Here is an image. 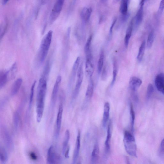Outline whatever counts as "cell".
<instances>
[{"label":"cell","instance_id":"8fae6325","mask_svg":"<svg viewBox=\"0 0 164 164\" xmlns=\"http://www.w3.org/2000/svg\"><path fill=\"white\" fill-rule=\"evenodd\" d=\"M142 84V80L136 77H131L129 81V85L130 88L133 90L136 91L140 86Z\"/></svg>","mask_w":164,"mask_h":164},{"label":"cell","instance_id":"f6af8a7d","mask_svg":"<svg viewBox=\"0 0 164 164\" xmlns=\"http://www.w3.org/2000/svg\"><path fill=\"white\" fill-rule=\"evenodd\" d=\"M121 0H113V3L116 4L119 2Z\"/></svg>","mask_w":164,"mask_h":164},{"label":"cell","instance_id":"f35d334b","mask_svg":"<svg viewBox=\"0 0 164 164\" xmlns=\"http://www.w3.org/2000/svg\"><path fill=\"white\" fill-rule=\"evenodd\" d=\"M117 19H115L113 21L111 26L110 27V35L111 36L112 34V30L113 28V27L115 25L116 22L117 21Z\"/></svg>","mask_w":164,"mask_h":164},{"label":"cell","instance_id":"83f0119b","mask_svg":"<svg viewBox=\"0 0 164 164\" xmlns=\"http://www.w3.org/2000/svg\"><path fill=\"white\" fill-rule=\"evenodd\" d=\"M145 41H143L139 48L137 59L138 61L139 62H141L143 59L145 50Z\"/></svg>","mask_w":164,"mask_h":164},{"label":"cell","instance_id":"3957f363","mask_svg":"<svg viewBox=\"0 0 164 164\" xmlns=\"http://www.w3.org/2000/svg\"><path fill=\"white\" fill-rule=\"evenodd\" d=\"M123 142L125 150L130 156L137 157V148L134 136L128 131L124 133Z\"/></svg>","mask_w":164,"mask_h":164},{"label":"cell","instance_id":"44dd1931","mask_svg":"<svg viewBox=\"0 0 164 164\" xmlns=\"http://www.w3.org/2000/svg\"><path fill=\"white\" fill-rule=\"evenodd\" d=\"M18 72V66L17 63H15L10 69L8 71V80L14 79L15 78Z\"/></svg>","mask_w":164,"mask_h":164},{"label":"cell","instance_id":"836d02e7","mask_svg":"<svg viewBox=\"0 0 164 164\" xmlns=\"http://www.w3.org/2000/svg\"><path fill=\"white\" fill-rule=\"evenodd\" d=\"M154 89L153 85L151 84H150L148 87H147L146 97L147 99L149 100L151 97L154 92Z\"/></svg>","mask_w":164,"mask_h":164},{"label":"cell","instance_id":"8992f818","mask_svg":"<svg viewBox=\"0 0 164 164\" xmlns=\"http://www.w3.org/2000/svg\"><path fill=\"white\" fill-rule=\"evenodd\" d=\"M60 160V157L56 153L54 146H51L47 152V163L49 164L58 163Z\"/></svg>","mask_w":164,"mask_h":164},{"label":"cell","instance_id":"9a60e30c","mask_svg":"<svg viewBox=\"0 0 164 164\" xmlns=\"http://www.w3.org/2000/svg\"><path fill=\"white\" fill-rule=\"evenodd\" d=\"M80 62V58L78 57L75 60L72 68V73L70 80V85H71L74 81L75 76L77 74Z\"/></svg>","mask_w":164,"mask_h":164},{"label":"cell","instance_id":"7402d4cb","mask_svg":"<svg viewBox=\"0 0 164 164\" xmlns=\"http://www.w3.org/2000/svg\"><path fill=\"white\" fill-rule=\"evenodd\" d=\"M143 6L141 5L135 16V21L136 26H139L141 23L143 17Z\"/></svg>","mask_w":164,"mask_h":164},{"label":"cell","instance_id":"ee69618b","mask_svg":"<svg viewBox=\"0 0 164 164\" xmlns=\"http://www.w3.org/2000/svg\"><path fill=\"white\" fill-rule=\"evenodd\" d=\"M145 0H141L140 2V5H144Z\"/></svg>","mask_w":164,"mask_h":164},{"label":"cell","instance_id":"d590c367","mask_svg":"<svg viewBox=\"0 0 164 164\" xmlns=\"http://www.w3.org/2000/svg\"><path fill=\"white\" fill-rule=\"evenodd\" d=\"M107 67L105 66L104 67L103 70L102 71L101 78L102 80H105L107 78Z\"/></svg>","mask_w":164,"mask_h":164},{"label":"cell","instance_id":"30bf717a","mask_svg":"<svg viewBox=\"0 0 164 164\" xmlns=\"http://www.w3.org/2000/svg\"><path fill=\"white\" fill-rule=\"evenodd\" d=\"M63 111V104L62 103H61L59 105L57 119L56 125L57 129L56 134V138H58L59 135L61 128Z\"/></svg>","mask_w":164,"mask_h":164},{"label":"cell","instance_id":"74e56055","mask_svg":"<svg viewBox=\"0 0 164 164\" xmlns=\"http://www.w3.org/2000/svg\"><path fill=\"white\" fill-rule=\"evenodd\" d=\"M164 9V0H161L159 7V12L161 13Z\"/></svg>","mask_w":164,"mask_h":164},{"label":"cell","instance_id":"ab89813d","mask_svg":"<svg viewBox=\"0 0 164 164\" xmlns=\"http://www.w3.org/2000/svg\"><path fill=\"white\" fill-rule=\"evenodd\" d=\"M70 147L69 146H68L67 148L65 151L64 155L65 158H69V153L70 151Z\"/></svg>","mask_w":164,"mask_h":164},{"label":"cell","instance_id":"7bdbcfd3","mask_svg":"<svg viewBox=\"0 0 164 164\" xmlns=\"http://www.w3.org/2000/svg\"><path fill=\"white\" fill-rule=\"evenodd\" d=\"M9 1V0H2L3 4L4 5H6Z\"/></svg>","mask_w":164,"mask_h":164},{"label":"cell","instance_id":"cb8c5ba5","mask_svg":"<svg viewBox=\"0 0 164 164\" xmlns=\"http://www.w3.org/2000/svg\"><path fill=\"white\" fill-rule=\"evenodd\" d=\"M129 0H121L120 11L123 15L127 14Z\"/></svg>","mask_w":164,"mask_h":164},{"label":"cell","instance_id":"1f68e13d","mask_svg":"<svg viewBox=\"0 0 164 164\" xmlns=\"http://www.w3.org/2000/svg\"><path fill=\"white\" fill-rule=\"evenodd\" d=\"M92 39V35L90 36L88 38L85 47V52L86 54L91 52V46Z\"/></svg>","mask_w":164,"mask_h":164},{"label":"cell","instance_id":"4316f807","mask_svg":"<svg viewBox=\"0 0 164 164\" xmlns=\"http://www.w3.org/2000/svg\"><path fill=\"white\" fill-rule=\"evenodd\" d=\"M104 59V52L102 51L101 53L97 64V72L98 74L101 73L103 67Z\"/></svg>","mask_w":164,"mask_h":164},{"label":"cell","instance_id":"f546056e","mask_svg":"<svg viewBox=\"0 0 164 164\" xmlns=\"http://www.w3.org/2000/svg\"><path fill=\"white\" fill-rule=\"evenodd\" d=\"M13 123L15 129L16 130H17L19 128L20 123L19 115L17 112H15L14 113Z\"/></svg>","mask_w":164,"mask_h":164},{"label":"cell","instance_id":"277c9868","mask_svg":"<svg viewBox=\"0 0 164 164\" xmlns=\"http://www.w3.org/2000/svg\"><path fill=\"white\" fill-rule=\"evenodd\" d=\"M84 77L83 64H81L79 65L77 73L76 83L73 96V99H75L78 96L81 84L83 83Z\"/></svg>","mask_w":164,"mask_h":164},{"label":"cell","instance_id":"9c48e42d","mask_svg":"<svg viewBox=\"0 0 164 164\" xmlns=\"http://www.w3.org/2000/svg\"><path fill=\"white\" fill-rule=\"evenodd\" d=\"M155 84L157 90L164 95V74L161 73L156 76Z\"/></svg>","mask_w":164,"mask_h":164},{"label":"cell","instance_id":"b9f144b4","mask_svg":"<svg viewBox=\"0 0 164 164\" xmlns=\"http://www.w3.org/2000/svg\"><path fill=\"white\" fill-rule=\"evenodd\" d=\"M65 0H57V2L62 4H64Z\"/></svg>","mask_w":164,"mask_h":164},{"label":"cell","instance_id":"7a4b0ae2","mask_svg":"<svg viewBox=\"0 0 164 164\" xmlns=\"http://www.w3.org/2000/svg\"><path fill=\"white\" fill-rule=\"evenodd\" d=\"M53 32L49 31L43 38L40 46L38 55V60L41 63L44 61L48 54L52 43Z\"/></svg>","mask_w":164,"mask_h":164},{"label":"cell","instance_id":"bcb514c9","mask_svg":"<svg viewBox=\"0 0 164 164\" xmlns=\"http://www.w3.org/2000/svg\"><path fill=\"white\" fill-rule=\"evenodd\" d=\"M76 0H74V3H75L76 1Z\"/></svg>","mask_w":164,"mask_h":164},{"label":"cell","instance_id":"ac0fdd59","mask_svg":"<svg viewBox=\"0 0 164 164\" xmlns=\"http://www.w3.org/2000/svg\"><path fill=\"white\" fill-rule=\"evenodd\" d=\"M92 10L91 8H84L81 12V16L82 19L85 22L90 19Z\"/></svg>","mask_w":164,"mask_h":164},{"label":"cell","instance_id":"d4e9b609","mask_svg":"<svg viewBox=\"0 0 164 164\" xmlns=\"http://www.w3.org/2000/svg\"><path fill=\"white\" fill-rule=\"evenodd\" d=\"M70 138V133L69 130L67 129L65 132L64 140L63 144V153L64 155L68 146V144Z\"/></svg>","mask_w":164,"mask_h":164},{"label":"cell","instance_id":"60d3db41","mask_svg":"<svg viewBox=\"0 0 164 164\" xmlns=\"http://www.w3.org/2000/svg\"><path fill=\"white\" fill-rule=\"evenodd\" d=\"M30 156L32 159L36 160L37 159V156L34 153H31L30 154Z\"/></svg>","mask_w":164,"mask_h":164},{"label":"cell","instance_id":"d6986e66","mask_svg":"<svg viewBox=\"0 0 164 164\" xmlns=\"http://www.w3.org/2000/svg\"><path fill=\"white\" fill-rule=\"evenodd\" d=\"M22 83L23 79L21 78L18 79L15 81L12 88V96H14L17 94L22 85Z\"/></svg>","mask_w":164,"mask_h":164},{"label":"cell","instance_id":"5b68a950","mask_svg":"<svg viewBox=\"0 0 164 164\" xmlns=\"http://www.w3.org/2000/svg\"><path fill=\"white\" fill-rule=\"evenodd\" d=\"M1 130L2 136L5 144L8 149L10 151H12L14 149V143L12 138L6 128L3 127Z\"/></svg>","mask_w":164,"mask_h":164},{"label":"cell","instance_id":"f1b7e54d","mask_svg":"<svg viewBox=\"0 0 164 164\" xmlns=\"http://www.w3.org/2000/svg\"><path fill=\"white\" fill-rule=\"evenodd\" d=\"M8 154L4 147H0V161L3 163H5L8 160Z\"/></svg>","mask_w":164,"mask_h":164},{"label":"cell","instance_id":"603a6c76","mask_svg":"<svg viewBox=\"0 0 164 164\" xmlns=\"http://www.w3.org/2000/svg\"><path fill=\"white\" fill-rule=\"evenodd\" d=\"M8 80V71L0 72V88H3Z\"/></svg>","mask_w":164,"mask_h":164},{"label":"cell","instance_id":"6da1fadb","mask_svg":"<svg viewBox=\"0 0 164 164\" xmlns=\"http://www.w3.org/2000/svg\"><path fill=\"white\" fill-rule=\"evenodd\" d=\"M47 78L42 76L38 87L37 98V121L39 123L41 120L44 110L45 101L47 89Z\"/></svg>","mask_w":164,"mask_h":164},{"label":"cell","instance_id":"52a82bcc","mask_svg":"<svg viewBox=\"0 0 164 164\" xmlns=\"http://www.w3.org/2000/svg\"><path fill=\"white\" fill-rule=\"evenodd\" d=\"M86 61L85 64V71L87 76L91 78L94 72V64L92 62V56L91 53L86 55Z\"/></svg>","mask_w":164,"mask_h":164},{"label":"cell","instance_id":"ba28073f","mask_svg":"<svg viewBox=\"0 0 164 164\" xmlns=\"http://www.w3.org/2000/svg\"><path fill=\"white\" fill-rule=\"evenodd\" d=\"M62 78L60 75H59L57 78L52 94L51 97V104L54 106L56 103L57 97L59 87L61 84Z\"/></svg>","mask_w":164,"mask_h":164},{"label":"cell","instance_id":"e0dca14e","mask_svg":"<svg viewBox=\"0 0 164 164\" xmlns=\"http://www.w3.org/2000/svg\"><path fill=\"white\" fill-rule=\"evenodd\" d=\"M110 110V104L108 102H106L105 103L104 106L103 118V126L104 127L106 126L107 123L109 118Z\"/></svg>","mask_w":164,"mask_h":164},{"label":"cell","instance_id":"d6a6232c","mask_svg":"<svg viewBox=\"0 0 164 164\" xmlns=\"http://www.w3.org/2000/svg\"><path fill=\"white\" fill-rule=\"evenodd\" d=\"M130 114L131 119V126L133 131L134 130V125L135 119V114L133 105L131 104L130 107Z\"/></svg>","mask_w":164,"mask_h":164},{"label":"cell","instance_id":"4fadbf2b","mask_svg":"<svg viewBox=\"0 0 164 164\" xmlns=\"http://www.w3.org/2000/svg\"><path fill=\"white\" fill-rule=\"evenodd\" d=\"M80 131H79L73 155V163L74 164L76 163L79 155L80 145Z\"/></svg>","mask_w":164,"mask_h":164},{"label":"cell","instance_id":"e575fe53","mask_svg":"<svg viewBox=\"0 0 164 164\" xmlns=\"http://www.w3.org/2000/svg\"><path fill=\"white\" fill-rule=\"evenodd\" d=\"M36 81H35L34 82V83L33 84L30 90V106L31 105L32 102L33 100V98L34 96V92H35V87L36 86Z\"/></svg>","mask_w":164,"mask_h":164},{"label":"cell","instance_id":"4dcf8cb0","mask_svg":"<svg viewBox=\"0 0 164 164\" xmlns=\"http://www.w3.org/2000/svg\"><path fill=\"white\" fill-rule=\"evenodd\" d=\"M154 31L152 30L150 33L147 41V46L149 49L150 48L153 44L154 41Z\"/></svg>","mask_w":164,"mask_h":164},{"label":"cell","instance_id":"8d00e7d4","mask_svg":"<svg viewBox=\"0 0 164 164\" xmlns=\"http://www.w3.org/2000/svg\"><path fill=\"white\" fill-rule=\"evenodd\" d=\"M160 151L161 154L164 155V138L162 140L161 144Z\"/></svg>","mask_w":164,"mask_h":164},{"label":"cell","instance_id":"5bb4252c","mask_svg":"<svg viewBox=\"0 0 164 164\" xmlns=\"http://www.w3.org/2000/svg\"><path fill=\"white\" fill-rule=\"evenodd\" d=\"M111 122L110 121L108 126L107 135L105 143L106 152L109 153L110 150L111 142L112 137Z\"/></svg>","mask_w":164,"mask_h":164},{"label":"cell","instance_id":"ffe728a7","mask_svg":"<svg viewBox=\"0 0 164 164\" xmlns=\"http://www.w3.org/2000/svg\"><path fill=\"white\" fill-rule=\"evenodd\" d=\"M118 61L116 58L113 60V73L112 79L111 83V86H112L115 83L118 72Z\"/></svg>","mask_w":164,"mask_h":164},{"label":"cell","instance_id":"2e32d148","mask_svg":"<svg viewBox=\"0 0 164 164\" xmlns=\"http://www.w3.org/2000/svg\"><path fill=\"white\" fill-rule=\"evenodd\" d=\"M100 148L98 143L96 142L94 146L91 156V161L93 164H96L99 159Z\"/></svg>","mask_w":164,"mask_h":164},{"label":"cell","instance_id":"484cf974","mask_svg":"<svg viewBox=\"0 0 164 164\" xmlns=\"http://www.w3.org/2000/svg\"><path fill=\"white\" fill-rule=\"evenodd\" d=\"M94 91V84L92 79L90 78L86 93V96L88 98L92 97Z\"/></svg>","mask_w":164,"mask_h":164},{"label":"cell","instance_id":"7c38bea8","mask_svg":"<svg viewBox=\"0 0 164 164\" xmlns=\"http://www.w3.org/2000/svg\"><path fill=\"white\" fill-rule=\"evenodd\" d=\"M134 19H133L130 22L127 29L124 42L125 46L127 47L129 43V41L131 36H132L134 25Z\"/></svg>","mask_w":164,"mask_h":164}]
</instances>
